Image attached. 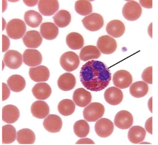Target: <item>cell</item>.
I'll return each mask as SVG.
<instances>
[{
    "label": "cell",
    "instance_id": "6",
    "mask_svg": "<svg viewBox=\"0 0 158 145\" xmlns=\"http://www.w3.org/2000/svg\"><path fill=\"white\" fill-rule=\"evenodd\" d=\"M82 22L86 29L91 31H98L103 26L102 16L98 13H92L82 19Z\"/></svg>",
    "mask_w": 158,
    "mask_h": 145
},
{
    "label": "cell",
    "instance_id": "21",
    "mask_svg": "<svg viewBox=\"0 0 158 145\" xmlns=\"http://www.w3.org/2000/svg\"><path fill=\"white\" fill-rule=\"evenodd\" d=\"M19 117V111L16 106L6 105L2 109V120L7 124L16 122Z\"/></svg>",
    "mask_w": 158,
    "mask_h": 145
},
{
    "label": "cell",
    "instance_id": "14",
    "mask_svg": "<svg viewBox=\"0 0 158 145\" xmlns=\"http://www.w3.org/2000/svg\"><path fill=\"white\" fill-rule=\"evenodd\" d=\"M43 126L50 133H57L60 131L63 122L60 117L56 115H49L43 122Z\"/></svg>",
    "mask_w": 158,
    "mask_h": 145
},
{
    "label": "cell",
    "instance_id": "26",
    "mask_svg": "<svg viewBox=\"0 0 158 145\" xmlns=\"http://www.w3.org/2000/svg\"><path fill=\"white\" fill-rule=\"evenodd\" d=\"M7 85L11 91L19 92L23 90L26 83L23 77L19 75H13L7 80Z\"/></svg>",
    "mask_w": 158,
    "mask_h": 145
},
{
    "label": "cell",
    "instance_id": "17",
    "mask_svg": "<svg viewBox=\"0 0 158 145\" xmlns=\"http://www.w3.org/2000/svg\"><path fill=\"white\" fill-rule=\"evenodd\" d=\"M106 101L111 105H117L121 103L123 99V94L118 87H110L104 93Z\"/></svg>",
    "mask_w": 158,
    "mask_h": 145
},
{
    "label": "cell",
    "instance_id": "22",
    "mask_svg": "<svg viewBox=\"0 0 158 145\" xmlns=\"http://www.w3.org/2000/svg\"><path fill=\"white\" fill-rule=\"evenodd\" d=\"M32 92L37 99L44 100L50 96L52 94V89L47 83H40L34 85L32 88Z\"/></svg>",
    "mask_w": 158,
    "mask_h": 145
},
{
    "label": "cell",
    "instance_id": "34",
    "mask_svg": "<svg viewBox=\"0 0 158 145\" xmlns=\"http://www.w3.org/2000/svg\"><path fill=\"white\" fill-rule=\"evenodd\" d=\"M16 131L15 128L11 125H6L2 127V143L4 144H10L16 139Z\"/></svg>",
    "mask_w": 158,
    "mask_h": 145
},
{
    "label": "cell",
    "instance_id": "24",
    "mask_svg": "<svg viewBox=\"0 0 158 145\" xmlns=\"http://www.w3.org/2000/svg\"><path fill=\"white\" fill-rule=\"evenodd\" d=\"M40 32L42 37L47 40L56 39L59 34V29L55 24L45 22L40 25Z\"/></svg>",
    "mask_w": 158,
    "mask_h": 145
},
{
    "label": "cell",
    "instance_id": "7",
    "mask_svg": "<svg viewBox=\"0 0 158 145\" xmlns=\"http://www.w3.org/2000/svg\"><path fill=\"white\" fill-rule=\"evenodd\" d=\"M116 40L108 36H103L98 39L97 48L104 54H111L117 49Z\"/></svg>",
    "mask_w": 158,
    "mask_h": 145
},
{
    "label": "cell",
    "instance_id": "38",
    "mask_svg": "<svg viewBox=\"0 0 158 145\" xmlns=\"http://www.w3.org/2000/svg\"><path fill=\"white\" fill-rule=\"evenodd\" d=\"M5 83H2V101L6 100L10 95V89Z\"/></svg>",
    "mask_w": 158,
    "mask_h": 145
},
{
    "label": "cell",
    "instance_id": "16",
    "mask_svg": "<svg viewBox=\"0 0 158 145\" xmlns=\"http://www.w3.org/2000/svg\"><path fill=\"white\" fill-rule=\"evenodd\" d=\"M73 99L75 105L84 108L91 103L92 96L89 92L83 88H79L75 90Z\"/></svg>",
    "mask_w": 158,
    "mask_h": 145
},
{
    "label": "cell",
    "instance_id": "44",
    "mask_svg": "<svg viewBox=\"0 0 158 145\" xmlns=\"http://www.w3.org/2000/svg\"><path fill=\"white\" fill-rule=\"evenodd\" d=\"M152 98H153L152 97H151V98L149 99V100L148 101V104L149 110H150L151 113L153 112V111H152Z\"/></svg>",
    "mask_w": 158,
    "mask_h": 145
},
{
    "label": "cell",
    "instance_id": "4",
    "mask_svg": "<svg viewBox=\"0 0 158 145\" xmlns=\"http://www.w3.org/2000/svg\"><path fill=\"white\" fill-rule=\"evenodd\" d=\"M141 6L135 1H129L124 5L122 9L123 16L127 20L135 21L139 19L142 15Z\"/></svg>",
    "mask_w": 158,
    "mask_h": 145
},
{
    "label": "cell",
    "instance_id": "46",
    "mask_svg": "<svg viewBox=\"0 0 158 145\" xmlns=\"http://www.w3.org/2000/svg\"><path fill=\"white\" fill-rule=\"evenodd\" d=\"M6 22L5 21V19H3V29L2 30H4V29H5V27H6Z\"/></svg>",
    "mask_w": 158,
    "mask_h": 145
},
{
    "label": "cell",
    "instance_id": "10",
    "mask_svg": "<svg viewBox=\"0 0 158 145\" xmlns=\"http://www.w3.org/2000/svg\"><path fill=\"white\" fill-rule=\"evenodd\" d=\"M114 121L115 126L119 129H128L132 126L133 117L128 111L122 110L116 114Z\"/></svg>",
    "mask_w": 158,
    "mask_h": 145
},
{
    "label": "cell",
    "instance_id": "25",
    "mask_svg": "<svg viewBox=\"0 0 158 145\" xmlns=\"http://www.w3.org/2000/svg\"><path fill=\"white\" fill-rule=\"evenodd\" d=\"M146 131L142 127L135 126L131 127L128 134L129 141L134 144L142 143L145 139Z\"/></svg>",
    "mask_w": 158,
    "mask_h": 145
},
{
    "label": "cell",
    "instance_id": "1",
    "mask_svg": "<svg viewBox=\"0 0 158 145\" xmlns=\"http://www.w3.org/2000/svg\"><path fill=\"white\" fill-rule=\"evenodd\" d=\"M80 77L82 84L86 89L92 92H100L108 86L111 80V73L103 63L92 60L82 66Z\"/></svg>",
    "mask_w": 158,
    "mask_h": 145
},
{
    "label": "cell",
    "instance_id": "47",
    "mask_svg": "<svg viewBox=\"0 0 158 145\" xmlns=\"http://www.w3.org/2000/svg\"><path fill=\"white\" fill-rule=\"evenodd\" d=\"M4 67H5V65H4V64H3V69H4Z\"/></svg>",
    "mask_w": 158,
    "mask_h": 145
},
{
    "label": "cell",
    "instance_id": "18",
    "mask_svg": "<svg viewBox=\"0 0 158 145\" xmlns=\"http://www.w3.org/2000/svg\"><path fill=\"white\" fill-rule=\"evenodd\" d=\"M23 42L24 45L28 48H37L42 43V37L36 31H30L24 34Z\"/></svg>",
    "mask_w": 158,
    "mask_h": 145
},
{
    "label": "cell",
    "instance_id": "36",
    "mask_svg": "<svg viewBox=\"0 0 158 145\" xmlns=\"http://www.w3.org/2000/svg\"><path fill=\"white\" fill-rule=\"evenodd\" d=\"M75 9L80 15L86 16L92 12V5L88 1H77L75 3Z\"/></svg>",
    "mask_w": 158,
    "mask_h": 145
},
{
    "label": "cell",
    "instance_id": "15",
    "mask_svg": "<svg viewBox=\"0 0 158 145\" xmlns=\"http://www.w3.org/2000/svg\"><path fill=\"white\" fill-rule=\"evenodd\" d=\"M29 75L34 82H46L49 78L50 72L46 66H40L29 69Z\"/></svg>",
    "mask_w": 158,
    "mask_h": 145
},
{
    "label": "cell",
    "instance_id": "20",
    "mask_svg": "<svg viewBox=\"0 0 158 145\" xmlns=\"http://www.w3.org/2000/svg\"><path fill=\"white\" fill-rule=\"evenodd\" d=\"M75 85L76 78L74 75L70 73H66L62 74L58 79V87L64 92H68L73 89Z\"/></svg>",
    "mask_w": 158,
    "mask_h": 145
},
{
    "label": "cell",
    "instance_id": "30",
    "mask_svg": "<svg viewBox=\"0 0 158 145\" xmlns=\"http://www.w3.org/2000/svg\"><path fill=\"white\" fill-rule=\"evenodd\" d=\"M17 140L21 145L33 144L35 140V135L31 130L23 129L17 132Z\"/></svg>",
    "mask_w": 158,
    "mask_h": 145
},
{
    "label": "cell",
    "instance_id": "13",
    "mask_svg": "<svg viewBox=\"0 0 158 145\" xmlns=\"http://www.w3.org/2000/svg\"><path fill=\"white\" fill-rule=\"evenodd\" d=\"M59 4L56 0H40L38 1V9L40 13L45 16H51L57 12Z\"/></svg>",
    "mask_w": 158,
    "mask_h": 145
},
{
    "label": "cell",
    "instance_id": "39",
    "mask_svg": "<svg viewBox=\"0 0 158 145\" xmlns=\"http://www.w3.org/2000/svg\"><path fill=\"white\" fill-rule=\"evenodd\" d=\"M10 45V42L8 37L2 35V52H6L8 49Z\"/></svg>",
    "mask_w": 158,
    "mask_h": 145
},
{
    "label": "cell",
    "instance_id": "40",
    "mask_svg": "<svg viewBox=\"0 0 158 145\" xmlns=\"http://www.w3.org/2000/svg\"><path fill=\"white\" fill-rule=\"evenodd\" d=\"M153 117H151L150 118L148 119L147 122H145V130H147L148 133L150 134H153V130H152V122H153Z\"/></svg>",
    "mask_w": 158,
    "mask_h": 145
},
{
    "label": "cell",
    "instance_id": "33",
    "mask_svg": "<svg viewBox=\"0 0 158 145\" xmlns=\"http://www.w3.org/2000/svg\"><path fill=\"white\" fill-rule=\"evenodd\" d=\"M58 109L61 115L65 116H70L75 111V104L70 99H64L59 103Z\"/></svg>",
    "mask_w": 158,
    "mask_h": 145
},
{
    "label": "cell",
    "instance_id": "3",
    "mask_svg": "<svg viewBox=\"0 0 158 145\" xmlns=\"http://www.w3.org/2000/svg\"><path fill=\"white\" fill-rule=\"evenodd\" d=\"M105 113V108L99 103H92L87 106L84 110V119L89 122H95L102 117Z\"/></svg>",
    "mask_w": 158,
    "mask_h": 145
},
{
    "label": "cell",
    "instance_id": "27",
    "mask_svg": "<svg viewBox=\"0 0 158 145\" xmlns=\"http://www.w3.org/2000/svg\"><path fill=\"white\" fill-rule=\"evenodd\" d=\"M66 44L73 50L81 49L84 45V40L81 34L76 32L70 33L66 36Z\"/></svg>",
    "mask_w": 158,
    "mask_h": 145
},
{
    "label": "cell",
    "instance_id": "42",
    "mask_svg": "<svg viewBox=\"0 0 158 145\" xmlns=\"http://www.w3.org/2000/svg\"><path fill=\"white\" fill-rule=\"evenodd\" d=\"M140 5L142 6L143 7L147 8H152V1H139Z\"/></svg>",
    "mask_w": 158,
    "mask_h": 145
},
{
    "label": "cell",
    "instance_id": "9",
    "mask_svg": "<svg viewBox=\"0 0 158 145\" xmlns=\"http://www.w3.org/2000/svg\"><path fill=\"white\" fill-rule=\"evenodd\" d=\"M95 130V132L98 136L106 138L109 137L112 134L114 125L110 120L102 118L96 122Z\"/></svg>",
    "mask_w": 158,
    "mask_h": 145
},
{
    "label": "cell",
    "instance_id": "43",
    "mask_svg": "<svg viewBox=\"0 0 158 145\" xmlns=\"http://www.w3.org/2000/svg\"><path fill=\"white\" fill-rule=\"evenodd\" d=\"M24 3L29 7H33L37 5L38 2V1H23Z\"/></svg>",
    "mask_w": 158,
    "mask_h": 145
},
{
    "label": "cell",
    "instance_id": "32",
    "mask_svg": "<svg viewBox=\"0 0 158 145\" xmlns=\"http://www.w3.org/2000/svg\"><path fill=\"white\" fill-rule=\"evenodd\" d=\"M53 19L56 26L59 28H64L70 23L71 16L70 13L66 10H60L53 17Z\"/></svg>",
    "mask_w": 158,
    "mask_h": 145
},
{
    "label": "cell",
    "instance_id": "41",
    "mask_svg": "<svg viewBox=\"0 0 158 145\" xmlns=\"http://www.w3.org/2000/svg\"><path fill=\"white\" fill-rule=\"evenodd\" d=\"M77 145H83V144H95V143L90 139L85 138L78 140L76 143Z\"/></svg>",
    "mask_w": 158,
    "mask_h": 145
},
{
    "label": "cell",
    "instance_id": "12",
    "mask_svg": "<svg viewBox=\"0 0 158 145\" xmlns=\"http://www.w3.org/2000/svg\"><path fill=\"white\" fill-rule=\"evenodd\" d=\"M23 62L27 66H38L42 62V56L38 50L28 49L24 52Z\"/></svg>",
    "mask_w": 158,
    "mask_h": 145
},
{
    "label": "cell",
    "instance_id": "5",
    "mask_svg": "<svg viewBox=\"0 0 158 145\" xmlns=\"http://www.w3.org/2000/svg\"><path fill=\"white\" fill-rule=\"evenodd\" d=\"M60 64L66 71H74L78 68L80 64L79 56L73 52H67L61 56Z\"/></svg>",
    "mask_w": 158,
    "mask_h": 145
},
{
    "label": "cell",
    "instance_id": "23",
    "mask_svg": "<svg viewBox=\"0 0 158 145\" xmlns=\"http://www.w3.org/2000/svg\"><path fill=\"white\" fill-rule=\"evenodd\" d=\"M106 32L112 37L119 38L125 32V26L119 20H113L110 22L106 26Z\"/></svg>",
    "mask_w": 158,
    "mask_h": 145
},
{
    "label": "cell",
    "instance_id": "29",
    "mask_svg": "<svg viewBox=\"0 0 158 145\" xmlns=\"http://www.w3.org/2000/svg\"><path fill=\"white\" fill-rule=\"evenodd\" d=\"M129 92L132 96L135 98H143L147 94L149 87L145 82H137L130 85Z\"/></svg>",
    "mask_w": 158,
    "mask_h": 145
},
{
    "label": "cell",
    "instance_id": "35",
    "mask_svg": "<svg viewBox=\"0 0 158 145\" xmlns=\"http://www.w3.org/2000/svg\"><path fill=\"white\" fill-rule=\"evenodd\" d=\"M74 131L77 137H85L90 132L89 125L85 120H79L74 124Z\"/></svg>",
    "mask_w": 158,
    "mask_h": 145
},
{
    "label": "cell",
    "instance_id": "2",
    "mask_svg": "<svg viewBox=\"0 0 158 145\" xmlns=\"http://www.w3.org/2000/svg\"><path fill=\"white\" fill-rule=\"evenodd\" d=\"M6 28L8 37L13 40H19L23 37L27 28L26 24L22 20L13 19L7 24Z\"/></svg>",
    "mask_w": 158,
    "mask_h": 145
},
{
    "label": "cell",
    "instance_id": "31",
    "mask_svg": "<svg viewBox=\"0 0 158 145\" xmlns=\"http://www.w3.org/2000/svg\"><path fill=\"white\" fill-rule=\"evenodd\" d=\"M24 21L26 23L32 28H37L40 26L42 21V16L33 10L27 11L24 16Z\"/></svg>",
    "mask_w": 158,
    "mask_h": 145
},
{
    "label": "cell",
    "instance_id": "19",
    "mask_svg": "<svg viewBox=\"0 0 158 145\" xmlns=\"http://www.w3.org/2000/svg\"><path fill=\"white\" fill-rule=\"evenodd\" d=\"M33 116L37 119H43L49 115V107L45 101L38 100L33 103L31 108Z\"/></svg>",
    "mask_w": 158,
    "mask_h": 145
},
{
    "label": "cell",
    "instance_id": "45",
    "mask_svg": "<svg viewBox=\"0 0 158 145\" xmlns=\"http://www.w3.org/2000/svg\"><path fill=\"white\" fill-rule=\"evenodd\" d=\"M148 33L151 38H152V23H150L148 28Z\"/></svg>",
    "mask_w": 158,
    "mask_h": 145
},
{
    "label": "cell",
    "instance_id": "8",
    "mask_svg": "<svg viewBox=\"0 0 158 145\" xmlns=\"http://www.w3.org/2000/svg\"><path fill=\"white\" fill-rule=\"evenodd\" d=\"M132 82V75L125 70L116 71L113 75V84L119 89H126L129 87Z\"/></svg>",
    "mask_w": 158,
    "mask_h": 145
},
{
    "label": "cell",
    "instance_id": "37",
    "mask_svg": "<svg viewBox=\"0 0 158 145\" xmlns=\"http://www.w3.org/2000/svg\"><path fill=\"white\" fill-rule=\"evenodd\" d=\"M152 70H153V67L149 66L144 69V70L142 73V78L143 81L147 84H153Z\"/></svg>",
    "mask_w": 158,
    "mask_h": 145
},
{
    "label": "cell",
    "instance_id": "28",
    "mask_svg": "<svg viewBox=\"0 0 158 145\" xmlns=\"http://www.w3.org/2000/svg\"><path fill=\"white\" fill-rule=\"evenodd\" d=\"M101 52L98 48L94 45H87L82 48L80 53V59L82 61L86 62L90 59L100 58Z\"/></svg>",
    "mask_w": 158,
    "mask_h": 145
},
{
    "label": "cell",
    "instance_id": "11",
    "mask_svg": "<svg viewBox=\"0 0 158 145\" xmlns=\"http://www.w3.org/2000/svg\"><path fill=\"white\" fill-rule=\"evenodd\" d=\"M23 57L21 53L14 50H8L4 56L6 66L11 69H17L21 66Z\"/></svg>",
    "mask_w": 158,
    "mask_h": 145
}]
</instances>
